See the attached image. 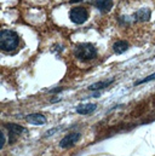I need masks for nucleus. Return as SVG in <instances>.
<instances>
[{"label": "nucleus", "instance_id": "nucleus-2", "mask_svg": "<svg viewBox=\"0 0 155 156\" xmlns=\"http://www.w3.org/2000/svg\"><path fill=\"white\" fill-rule=\"evenodd\" d=\"M74 56L80 62H88V61H92L93 58H96L97 48L91 42H81L75 46Z\"/></svg>", "mask_w": 155, "mask_h": 156}, {"label": "nucleus", "instance_id": "nucleus-13", "mask_svg": "<svg viewBox=\"0 0 155 156\" xmlns=\"http://www.w3.org/2000/svg\"><path fill=\"white\" fill-rule=\"evenodd\" d=\"M80 1H82V0H70V2H73V4L74 2H80Z\"/></svg>", "mask_w": 155, "mask_h": 156}, {"label": "nucleus", "instance_id": "nucleus-10", "mask_svg": "<svg viewBox=\"0 0 155 156\" xmlns=\"http://www.w3.org/2000/svg\"><path fill=\"white\" fill-rule=\"evenodd\" d=\"M128 48V44L125 40H117L113 44V50L116 55H121L124 52H126Z\"/></svg>", "mask_w": 155, "mask_h": 156}, {"label": "nucleus", "instance_id": "nucleus-5", "mask_svg": "<svg viewBox=\"0 0 155 156\" xmlns=\"http://www.w3.org/2000/svg\"><path fill=\"white\" fill-rule=\"evenodd\" d=\"M80 139V133L78 132H72L69 134H67L61 142H59V147L63 148V149H67V148H72L73 145H75Z\"/></svg>", "mask_w": 155, "mask_h": 156}, {"label": "nucleus", "instance_id": "nucleus-6", "mask_svg": "<svg viewBox=\"0 0 155 156\" xmlns=\"http://www.w3.org/2000/svg\"><path fill=\"white\" fill-rule=\"evenodd\" d=\"M97 109V105L95 103H86V104H80L77 107V113L81 115H88L93 113Z\"/></svg>", "mask_w": 155, "mask_h": 156}, {"label": "nucleus", "instance_id": "nucleus-9", "mask_svg": "<svg viewBox=\"0 0 155 156\" xmlns=\"http://www.w3.org/2000/svg\"><path fill=\"white\" fill-rule=\"evenodd\" d=\"M150 16H152V12L148 9H141L139 11H137L133 15V17L136 18V21H141V22L149 21L150 20Z\"/></svg>", "mask_w": 155, "mask_h": 156}, {"label": "nucleus", "instance_id": "nucleus-4", "mask_svg": "<svg viewBox=\"0 0 155 156\" xmlns=\"http://www.w3.org/2000/svg\"><path fill=\"white\" fill-rule=\"evenodd\" d=\"M4 127L9 131V142H10L11 144L16 142L17 137H18L22 132H24V128H23L22 126L17 125V123H6Z\"/></svg>", "mask_w": 155, "mask_h": 156}, {"label": "nucleus", "instance_id": "nucleus-8", "mask_svg": "<svg viewBox=\"0 0 155 156\" xmlns=\"http://www.w3.org/2000/svg\"><path fill=\"white\" fill-rule=\"evenodd\" d=\"M26 120H27L29 123H32V125H38V126L46 123V117L44 116L42 114H39V113H34V114L28 115Z\"/></svg>", "mask_w": 155, "mask_h": 156}, {"label": "nucleus", "instance_id": "nucleus-12", "mask_svg": "<svg viewBox=\"0 0 155 156\" xmlns=\"http://www.w3.org/2000/svg\"><path fill=\"white\" fill-rule=\"evenodd\" d=\"M153 80H155V73H153V74H150V75H148L147 78L142 79V80H139V81H137V82H136V85L146 83V82H149V81H153Z\"/></svg>", "mask_w": 155, "mask_h": 156}, {"label": "nucleus", "instance_id": "nucleus-11", "mask_svg": "<svg viewBox=\"0 0 155 156\" xmlns=\"http://www.w3.org/2000/svg\"><path fill=\"white\" fill-rule=\"evenodd\" d=\"M114 82V79H110V80H103V81H98V82H95L92 83L91 86H88V90L90 91H98V90H103V88H107L110 83Z\"/></svg>", "mask_w": 155, "mask_h": 156}, {"label": "nucleus", "instance_id": "nucleus-3", "mask_svg": "<svg viewBox=\"0 0 155 156\" xmlns=\"http://www.w3.org/2000/svg\"><path fill=\"white\" fill-rule=\"evenodd\" d=\"M69 18L75 24H82L88 18V11L82 6L73 7L70 10V12H69Z\"/></svg>", "mask_w": 155, "mask_h": 156}, {"label": "nucleus", "instance_id": "nucleus-7", "mask_svg": "<svg viewBox=\"0 0 155 156\" xmlns=\"http://www.w3.org/2000/svg\"><path fill=\"white\" fill-rule=\"evenodd\" d=\"M93 4L102 12H108L113 7V1L112 0H93Z\"/></svg>", "mask_w": 155, "mask_h": 156}, {"label": "nucleus", "instance_id": "nucleus-1", "mask_svg": "<svg viewBox=\"0 0 155 156\" xmlns=\"http://www.w3.org/2000/svg\"><path fill=\"white\" fill-rule=\"evenodd\" d=\"M20 44V37L16 32L4 29L0 33V48L5 52H10L17 48Z\"/></svg>", "mask_w": 155, "mask_h": 156}]
</instances>
